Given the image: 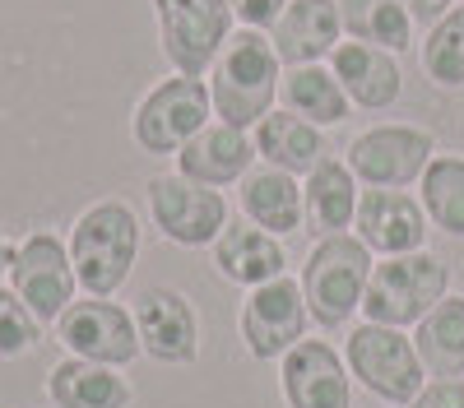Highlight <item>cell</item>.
Instances as JSON below:
<instances>
[{
	"label": "cell",
	"mask_w": 464,
	"mask_h": 408,
	"mask_svg": "<svg viewBox=\"0 0 464 408\" xmlns=\"http://www.w3.org/2000/svg\"><path fill=\"white\" fill-rule=\"evenodd\" d=\"M256 163V139L237 126H227V121H209L196 139H190L181 154H177V172L190 176V181H200V185H232V181H242Z\"/></svg>",
	"instance_id": "d6986e66"
},
{
	"label": "cell",
	"mask_w": 464,
	"mask_h": 408,
	"mask_svg": "<svg viewBox=\"0 0 464 408\" xmlns=\"http://www.w3.org/2000/svg\"><path fill=\"white\" fill-rule=\"evenodd\" d=\"M413 348L432 376H464V297H441L418 320Z\"/></svg>",
	"instance_id": "d4e9b609"
},
{
	"label": "cell",
	"mask_w": 464,
	"mask_h": 408,
	"mask_svg": "<svg viewBox=\"0 0 464 408\" xmlns=\"http://www.w3.org/2000/svg\"><path fill=\"white\" fill-rule=\"evenodd\" d=\"M256 139V158L265 167H279V172H293V176H306L321 158H325V139H321V126L293 117V111H269V117L251 130Z\"/></svg>",
	"instance_id": "7402d4cb"
},
{
	"label": "cell",
	"mask_w": 464,
	"mask_h": 408,
	"mask_svg": "<svg viewBox=\"0 0 464 408\" xmlns=\"http://www.w3.org/2000/svg\"><path fill=\"white\" fill-rule=\"evenodd\" d=\"M400 5L418 19V24H437L450 14V0H400Z\"/></svg>",
	"instance_id": "1f68e13d"
},
{
	"label": "cell",
	"mask_w": 464,
	"mask_h": 408,
	"mask_svg": "<svg viewBox=\"0 0 464 408\" xmlns=\"http://www.w3.org/2000/svg\"><path fill=\"white\" fill-rule=\"evenodd\" d=\"M306 297H302V283L279 274L260 288H251L246 307H242V339H246V353L269 362V357H284L288 348H297L306 339Z\"/></svg>",
	"instance_id": "7c38bea8"
},
{
	"label": "cell",
	"mask_w": 464,
	"mask_h": 408,
	"mask_svg": "<svg viewBox=\"0 0 464 408\" xmlns=\"http://www.w3.org/2000/svg\"><path fill=\"white\" fill-rule=\"evenodd\" d=\"M135 329L140 348L153 362H196L200 353V316L186 302V292L177 288H144L135 297Z\"/></svg>",
	"instance_id": "5bb4252c"
},
{
	"label": "cell",
	"mask_w": 464,
	"mask_h": 408,
	"mask_svg": "<svg viewBox=\"0 0 464 408\" xmlns=\"http://www.w3.org/2000/svg\"><path fill=\"white\" fill-rule=\"evenodd\" d=\"M61 344L70 348V357L84 362H102V366H126L135 362L140 348V329L135 316L126 307L107 302V297H89V302H70L65 316L56 320Z\"/></svg>",
	"instance_id": "8fae6325"
},
{
	"label": "cell",
	"mask_w": 464,
	"mask_h": 408,
	"mask_svg": "<svg viewBox=\"0 0 464 408\" xmlns=\"http://www.w3.org/2000/svg\"><path fill=\"white\" fill-rule=\"evenodd\" d=\"M37 334H43V325L19 302V292L0 288V357H24L37 344Z\"/></svg>",
	"instance_id": "f1b7e54d"
},
{
	"label": "cell",
	"mask_w": 464,
	"mask_h": 408,
	"mask_svg": "<svg viewBox=\"0 0 464 408\" xmlns=\"http://www.w3.org/2000/svg\"><path fill=\"white\" fill-rule=\"evenodd\" d=\"M279 84H284V61H279L275 43H269V33L232 28L218 61L209 65L214 117L237 126V130H256L275 111Z\"/></svg>",
	"instance_id": "6da1fadb"
},
{
	"label": "cell",
	"mask_w": 464,
	"mask_h": 408,
	"mask_svg": "<svg viewBox=\"0 0 464 408\" xmlns=\"http://www.w3.org/2000/svg\"><path fill=\"white\" fill-rule=\"evenodd\" d=\"M432 158H437L432 130L400 126V121L367 126L353 144H348V167H353V176L362 185H391V191L413 185L422 172H428Z\"/></svg>",
	"instance_id": "9c48e42d"
},
{
	"label": "cell",
	"mask_w": 464,
	"mask_h": 408,
	"mask_svg": "<svg viewBox=\"0 0 464 408\" xmlns=\"http://www.w3.org/2000/svg\"><path fill=\"white\" fill-rule=\"evenodd\" d=\"M330 70L343 84L348 102H358L367 111L395 107V98L404 89V70H400L395 52L372 47V43H353V37H343V43L330 52Z\"/></svg>",
	"instance_id": "e0dca14e"
},
{
	"label": "cell",
	"mask_w": 464,
	"mask_h": 408,
	"mask_svg": "<svg viewBox=\"0 0 464 408\" xmlns=\"http://www.w3.org/2000/svg\"><path fill=\"white\" fill-rule=\"evenodd\" d=\"M70 265L89 297H111L135 270L140 255V218L126 200L89 204L70 228Z\"/></svg>",
	"instance_id": "7a4b0ae2"
},
{
	"label": "cell",
	"mask_w": 464,
	"mask_h": 408,
	"mask_svg": "<svg viewBox=\"0 0 464 408\" xmlns=\"http://www.w3.org/2000/svg\"><path fill=\"white\" fill-rule=\"evenodd\" d=\"M269 43L284 65H321L343 43L339 0H288L279 24L269 28Z\"/></svg>",
	"instance_id": "2e32d148"
},
{
	"label": "cell",
	"mask_w": 464,
	"mask_h": 408,
	"mask_svg": "<svg viewBox=\"0 0 464 408\" xmlns=\"http://www.w3.org/2000/svg\"><path fill=\"white\" fill-rule=\"evenodd\" d=\"M288 265V251L275 232L256 228L251 218H232L227 228L214 242V270L227 283H242V288H260L269 279H279Z\"/></svg>",
	"instance_id": "ac0fdd59"
},
{
	"label": "cell",
	"mask_w": 464,
	"mask_h": 408,
	"mask_svg": "<svg viewBox=\"0 0 464 408\" xmlns=\"http://www.w3.org/2000/svg\"><path fill=\"white\" fill-rule=\"evenodd\" d=\"M153 24H159V43L172 70L196 74V80H205L232 37L227 0H153Z\"/></svg>",
	"instance_id": "52a82bcc"
},
{
	"label": "cell",
	"mask_w": 464,
	"mask_h": 408,
	"mask_svg": "<svg viewBox=\"0 0 464 408\" xmlns=\"http://www.w3.org/2000/svg\"><path fill=\"white\" fill-rule=\"evenodd\" d=\"M409 408H464V381L459 376H432Z\"/></svg>",
	"instance_id": "4dcf8cb0"
},
{
	"label": "cell",
	"mask_w": 464,
	"mask_h": 408,
	"mask_svg": "<svg viewBox=\"0 0 464 408\" xmlns=\"http://www.w3.org/2000/svg\"><path fill=\"white\" fill-rule=\"evenodd\" d=\"M279 98L293 117L312 121V126H339L348 117V93L330 65H288Z\"/></svg>",
	"instance_id": "cb8c5ba5"
},
{
	"label": "cell",
	"mask_w": 464,
	"mask_h": 408,
	"mask_svg": "<svg viewBox=\"0 0 464 408\" xmlns=\"http://www.w3.org/2000/svg\"><path fill=\"white\" fill-rule=\"evenodd\" d=\"M422 70L441 89L464 84V5H450V14L432 24L428 43H422Z\"/></svg>",
	"instance_id": "83f0119b"
},
{
	"label": "cell",
	"mask_w": 464,
	"mask_h": 408,
	"mask_svg": "<svg viewBox=\"0 0 464 408\" xmlns=\"http://www.w3.org/2000/svg\"><path fill=\"white\" fill-rule=\"evenodd\" d=\"M47 394L56 408H130V385L116 366L65 357L52 366Z\"/></svg>",
	"instance_id": "603a6c76"
},
{
	"label": "cell",
	"mask_w": 464,
	"mask_h": 408,
	"mask_svg": "<svg viewBox=\"0 0 464 408\" xmlns=\"http://www.w3.org/2000/svg\"><path fill=\"white\" fill-rule=\"evenodd\" d=\"M428 209L422 200H413L409 191H391V185H367L358 195V218L353 228L362 237V246L372 255H409V251H422L428 242Z\"/></svg>",
	"instance_id": "4fadbf2b"
},
{
	"label": "cell",
	"mask_w": 464,
	"mask_h": 408,
	"mask_svg": "<svg viewBox=\"0 0 464 408\" xmlns=\"http://www.w3.org/2000/svg\"><path fill=\"white\" fill-rule=\"evenodd\" d=\"M348 376H358L362 390H372L385 403H413L422 390V357L413 348V339L395 325H376L362 320L348 334Z\"/></svg>",
	"instance_id": "8992f818"
},
{
	"label": "cell",
	"mask_w": 464,
	"mask_h": 408,
	"mask_svg": "<svg viewBox=\"0 0 464 408\" xmlns=\"http://www.w3.org/2000/svg\"><path fill=\"white\" fill-rule=\"evenodd\" d=\"M446 260L432 251H409V255H385L372 265L367 292H362V316L376 325H418L441 297H446Z\"/></svg>",
	"instance_id": "277c9868"
},
{
	"label": "cell",
	"mask_w": 464,
	"mask_h": 408,
	"mask_svg": "<svg viewBox=\"0 0 464 408\" xmlns=\"http://www.w3.org/2000/svg\"><path fill=\"white\" fill-rule=\"evenodd\" d=\"M343 37L372 43L385 52H409L413 47V14L400 0H339Z\"/></svg>",
	"instance_id": "484cf974"
},
{
	"label": "cell",
	"mask_w": 464,
	"mask_h": 408,
	"mask_svg": "<svg viewBox=\"0 0 464 408\" xmlns=\"http://www.w3.org/2000/svg\"><path fill=\"white\" fill-rule=\"evenodd\" d=\"M214 117V98H209V80L196 74H172L159 80L135 107L130 130L144 154H181Z\"/></svg>",
	"instance_id": "5b68a950"
},
{
	"label": "cell",
	"mask_w": 464,
	"mask_h": 408,
	"mask_svg": "<svg viewBox=\"0 0 464 408\" xmlns=\"http://www.w3.org/2000/svg\"><path fill=\"white\" fill-rule=\"evenodd\" d=\"M242 218H251L256 228L265 232H297L306 223V204H302V181L293 172H279V167H251L242 176Z\"/></svg>",
	"instance_id": "ffe728a7"
},
{
	"label": "cell",
	"mask_w": 464,
	"mask_h": 408,
	"mask_svg": "<svg viewBox=\"0 0 464 408\" xmlns=\"http://www.w3.org/2000/svg\"><path fill=\"white\" fill-rule=\"evenodd\" d=\"M149 213L177 246H214L227 228V200L214 185H200L181 172H159L149 181Z\"/></svg>",
	"instance_id": "30bf717a"
},
{
	"label": "cell",
	"mask_w": 464,
	"mask_h": 408,
	"mask_svg": "<svg viewBox=\"0 0 464 408\" xmlns=\"http://www.w3.org/2000/svg\"><path fill=\"white\" fill-rule=\"evenodd\" d=\"M372 265H376V260L362 246V237H348V232L321 237L312 246V255H306L302 279H297L312 320L325 325V329H334L353 311H362V292H367Z\"/></svg>",
	"instance_id": "3957f363"
},
{
	"label": "cell",
	"mask_w": 464,
	"mask_h": 408,
	"mask_svg": "<svg viewBox=\"0 0 464 408\" xmlns=\"http://www.w3.org/2000/svg\"><path fill=\"white\" fill-rule=\"evenodd\" d=\"M232 19H242V28H275L279 14L288 10V0H227Z\"/></svg>",
	"instance_id": "f546056e"
},
{
	"label": "cell",
	"mask_w": 464,
	"mask_h": 408,
	"mask_svg": "<svg viewBox=\"0 0 464 408\" xmlns=\"http://www.w3.org/2000/svg\"><path fill=\"white\" fill-rule=\"evenodd\" d=\"M358 176L343 158H321L312 172H306V185H302V204H306V223L312 232L321 237H334V232H348L358 218Z\"/></svg>",
	"instance_id": "44dd1931"
},
{
	"label": "cell",
	"mask_w": 464,
	"mask_h": 408,
	"mask_svg": "<svg viewBox=\"0 0 464 408\" xmlns=\"http://www.w3.org/2000/svg\"><path fill=\"white\" fill-rule=\"evenodd\" d=\"M10 265H14V246H10L5 237H0V274H5Z\"/></svg>",
	"instance_id": "d6a6232c"
},
{
	"label": "cell",
	"mask_w": 464,
	"mask_h": 408,
	"mask_svg": "<svg viewBox=\"0 0 464 408\" xmlns=\"http://www.w3.org/2000/svg\"><path fill=\"white\" fill-rule=\"evenodd\" d=\"M284 399L288 408H348L353 390H348L343 357L325 339H302L297 348L284 353Z\"/></svg>",
	"instance_id": "9a60e30c"
},
{
	"label": "cell",
	"mask_w": 464,
	"mask_h": 408,
	"mask_svg": "<svg viewBox=\"0 0 464 408\" xmlns=\"http://www.w3.org/2000/svg\"><path fill=\"white\" fill-rule=\"evenodd\" d=\"M74 265H70V246L37 228L14 246V265H10V288L19 292V302L37 316V325H52L65 316V307L74 302Z\"/></svg>",
	"instance_id": "ba28073f"
},
{
	"label": "cell",
	"mask_w": 464,
	"mask_h": 408,
	"mask_svg": "<svg viewBox=\"0 0 464 408\" xmlns=\"http://www.w3.org/2000/svg\"><path fill=\"white\" fill-rule=\"evenodd\" d=\"M418 200L441 232L464 237V158L437 154L428 163V172L418 176Z\"/></svg>",
	"instance_id": "4316f807"
}]
</instances>
